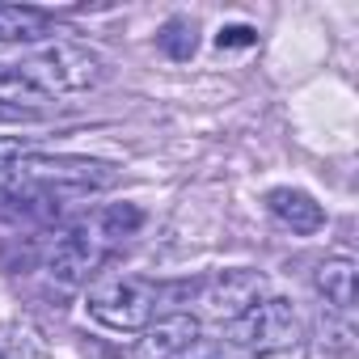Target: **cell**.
Here are the masks:
<instances>
[{
	"instance_id": "4fadbf2b",
	"label": "cell",
	"mask_w": 359,
	"mask_h": 359,
	"mask_svg": "<svg viewBox=\"0 0 359 359\" xmlns=\"http://www.w3.org/2000/svg\"><path fill=\"white\" fill-rule=\"evenodd\" d=\"M39 102H47V97H39L26 81H22V72L13 68V64H0V106H22V110H39Z\"/></svg>"
},
{
	"instance_id": "7c38bea8",
	"label": "cell",
	"mask_w": 359,
	"mask_h": 359,
	"mask_svg": "<svg viewBox=\"0 0 359 359\" xmlns=\"http://www.w3.org/2000/svg\"><path fill=\"white\" fill-rule=\"evenodd\" d=\"M144 224V212L135 208V203H114V208H106V212H97V229L118 245L123 237H131L135 229Z\"/></svg>"
},
{
	"instance_id": "ba28073f",
	"label": "cell",
	"mask_w": 359,
	"mask_h": 359,
	"mask_svg": "<svg viewBox=\"0 0 359 359\" xmlns=\"http://www.w3.org/2000/svg\"><path fill=\"white\" fill-rule=\"evenodd\" d=\"M266 208H271V216H275L279 224H287L292 233H317V229L325 224L321 203H313V195L292 191V187L271 191V195H266Z\"/></svg>"
},
{
	"instance_id": "30bf717a",
	"label": "cell",
	"mask_w": 359,
	"mask_h": 359,
	"mask_svg": "<svg viewBox=\"0 0 359 359\" xmlns=\"http://www.w3.org/2000/svg\"><path fill=\"white\" fill-rule=\"evenodd\" d=\"M313 283H317V292L325 296V304H330L334 313H351V309H355V262H351V258H330V262H321L317 275H313Z\"/></svg>"
},
{
	"instance_id": "e0dca14e",
	"label": "cell",
	"mask_w": 359,
	"mask_h": 359,
	"mask_svg": "<svg viewBox=\"0 0 359 359\" xmlns=\"http://www.w3.org/2000/svg\"><path fill=\"white\" fill-rule=\"evenodd\" d=\"M182 359H229V346H224L220 338H195V342L182 351Z\"/></svg>"
},
{
	"instance_id": "7a4b0ae2",
	"label": "cell",
	"mask_w": 359,
	"mask_h": 359,
	"mask_svg": "<svg viewBox=\"0 0 359 359\" xmlns=\"http://www.w3.org/2000/svg\"><path fill=\"white\" fill-rule=\"evenodd\" d=\"M224 338L258 359H304V330H300L292 300H283V296L258 300L250 313L229 321Z\"/></svg>"
},
{
	"instance_id": "d6986e66",
	"label": "cell",
	"mask_w": 359,
	"mask_h": 359,
	"mask_svg": "<svg viewBox=\"0 0 359 359\" xmlns=\"http://www.w3.org/2000/svg\"><path fill=\"white\" fill-rule=\"evenodd\" d=\"M18 156H26V144L22 140H0V173H5Z\"/></svg>"
},
{
	"instance_id": "8fae6325",
	"label": "cell",
	"mask_w": 359,
	"mask_h": 359,
	"mask_svg": "<svg viewBox=\"0 0 359 359\" xmlns=\"http://www.w3.org/2000/svg\"><path fill=\"white\" fill-rule=\"evenodd\" d=\"M156 43H161V51H165L169 60H191V55L199 51V26H195L191 18H169V22L161 26Z\"/></svg>"
},
{
	"instance_id": "9c48e42d",
	"label": "cell",
	"mask_w": 359,
	"mask_h": 359,
	"mask_svg": "<svg viewBox=\"0 0 359 359\" xmlns=\"http://www.w3.org/2000/svg\"><path fill=\"white\" fill-rule=\"evenodd\" d=\"M55 30V18L34 5H0V43H39Z\"/></svg>"
},
{
	"instance_id": "2e32d148",
	"label": "cell",
	"mask_w": 359,
	"mask_h": 359,
	"mask_svg": "<svg viewBox=\"0 0 359 359\" xmlns=\"http://www.w3.org/2000/svg\"><path fill=\"white\" fill-rule=\"evenodd\" d=\"M258 43V30L254 26H224L220 34H216V47L224 51V47H254Z\"/></svg>"
},
{
	"instance_id": "ac0fdd59",
	"label": "cell",
	"mask_w": 359,
	"mask_h": 359,
	"mask_svg": "<svg viewBox=\"0 0 359 359\" xmlns=\"http://www.w3.org/2000/svg\"><path fill=\"white\" fill-rule=\"evenodd\" d=\"M43 110H22V106H0V123H39Z\"/></svg>"
},
{
	"instance_id": "9a60e30c",
	"label": "cell",
	"mask_w": 359,
	"mask_h": 359,
	"mask_svg": "<svg viewBox=\"0 0 359 359\" xmlns=\"http://www.w3.org/2000/svg\"><path fill=\"white\" fill-rule=\"evenodd\" d=\"M321 338H325V351H334V355H351L355 351V330H351V321H334L330 313L321 317Z\"/></svg>"
},
{
	"instance_id": "8992f818",
	"label": "cell",
	"mask_w": 359,
	"mask_h": 359,
	"mask_svg": "<svg viewBox=\"0 0 359 359\" xmlns=\"http://www.w3.org/2000/svg\"><path fill=\"white\" fill-rule=\"evenodd\" d=\"M199 300V313L208 321H237L241 313H250L258 300H266V279L258 271H220L203 283H195L191 292Z\"/></svg>"
},
{
	"instance_id": "3957f363",
	"label": "cell",
	"mask_w": 359,
	"mask_h": 359,
	"mask_svg": "<svg viewBox=\"0 0 359 359\" xmlns=\"http://www.w3.org/2000/svg\"><path fill=\"white\" fill-rule=\"evenodd\" d=\"M22 72V81L39 93V97H72V93H89L102 81V55L76 43H51L39 55H26L13 64Z\"/></svg>"
},
{
	"instance_id": "5bb4252c",
	"label": "cell",
	"mask_w": 359,
	"mask_h": 359,
	"mask_svg": "<svg viewBox=\"0 0 359 359\" xmlns=\"http://www.w3.org/2000/svg\"><path fill=\"white\" fill-rule=\"evenodd\" d=\"M39 338L22 325H0V359H39Z\"/></svg>"
},
{
	"instance_id": "6da1fadb",
	"label": "cell",
	"mask_w": 359,
	"mask_h": 359,
	"mask_svg": "<svg viewBox=\"0 0 359 359\" xmlns=\"http://www.w3.org/2000/svg\"><path fill=\"white\" fill-rule=\"evenodd\" d=\"M5 177L13 187H30L47 199H76V195H93V191H110L118 182V169L110 161H93V156H18Z\"/></svg>"
},
{
	"instance_id": "277c9868",
	"label": "cell",
	"mask_w": 359,
	"mask_h": 359,
	"mask_svg": "<svg viewBox=\"0 0 359 359\" xmlns=\"http://www.w3.org/2000/svg\"><path fill=\"white\" fill-rule=\"evenodd\" d=\"M89 317L106 330H144L152 325V313L161 304V287L144 275H106L85 296Z\"/></svg>"
},
{
	"instance_id": "52a82bcc",
	"label": "cell",
	"mask_w": 359,
	"mask_h": 359,
	"mask_svg": "<svg viewBox=\"0 0 359 359\" xmlns=\"http://www.w3.org/2000/svg\"><path fill=\"white\" fill-rule=\"evenodd\" d=\"M195 338H199L195 313H169V317H156V325H144V334L131 346V359H177Z\"/></svg>"
},
{
	"instance_id": "5b68a950",
	"label": "cell",
	"mask_w": 359,
	"mask_h": 359,
	"mask_svg": "<svg viewBox=\"0 0 359 359\" xmlns=\"http://www.w3.org/2000/svg\"><path fill=\"white\" fill-rule=\"evenodd\" d=\"M110 250H114V241L97 229V220H93V229L89 224L68 229L64 237H55V245L47 254V275L60 279L64 287H76L110 258Z\"/></svg>"
}]
</instances>
